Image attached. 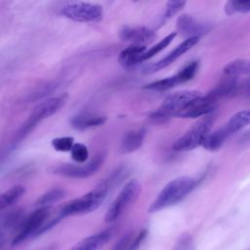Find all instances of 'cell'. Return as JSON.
Here are the masks:
<instances>
[{
    "label": "cell",
    "instance_id": "cell-1",
    "mask_svg": "<svg viewBox=\"0 0 250 250\" xmlns=\"http://www.w3.org/2000/svg\"><path fill=\"white\" fill-rule=\"evenodd\" d=\"M198 184L199 181L191 177H180L170 181L152 201L148 207V212L155 213L178 204L186 198Z\"/></svg>",
    "mask_w": 250,
    "mask_h": 250
},
{
    "label": "cell",
    "instance_id": "cell-2",
    "mask_svg": "<svg viewBox=\"0 0 250 250\" xmlns=\"http://www.w3.org/2000/svg\"><path fill=\"white\" fill-rule=\"evenodd\" d=\"M108 188L100 184L94 189L65 203L59 212V217L64 218L73 215H83L97 210L106 198Z\"/></svg>",
    "mask_w": 250,
    "mask_h": 250
},
{
    "label": "cell",
    "instance_id": "cell-3",
    "mask_svg": "<svg viewBox=\"0 0 250 250\" xmlns=\"http://www.w3.org/2000/svg\"><path fill=\"white\" fill-rule=\"evenodd\" d=\"M203 94L196 90H184L169 95L161 104L156 111L151 114L155 121H165L169 117H178V115L188 108L195 100Z\"/></svg>",
    "mask_w": 250,
    "mask_h": 250
},
{
    "label": "cell",
    "instance_id": "cell-4",
    "mask_svg": "<svg viewBox=\"0 0 250 250\" xmlns=\"http://www.w3.org/2000/svg\"><path fill=\"white\" fill-rule=\"evenodd\" d=\"M65 102L66 95H61L46 99L45 101L39 103L33 108L28 118L18 132L17 139L21 140L23 137H25L38 124V122L55 114L65 104Z\"/></svg>",
    "mask_w": 250,
    "mask_h": 250
},
{
    "label": "cell",
    "instance_id": "cell-5",
    "mask_svg": "<svg viewBox=\"0 0 250 250\" xmlns=\"http://www.w3.org/2000/svg\"><path fill=\"white\" fill-rule=\"evenodd\" d=\"M141 188L142 187L138 180L133 179L128 181L108 207L104 221L106 223H112L117 220L123 212L136 201L141 192Z\"/></svg>",
    "mask_w": 250,
    "mask_h": 250
},
{
    "label": "cell",
    "instance_id": "cell-6",
    "mask_svg": "<svg viewBox=\"0 0 250 250\" xmlns=\"http://www.w3.org/2000/svg\"><path fill=\"white\" fill-rule=\"evenodd\" d=\"M212 124L213 119L211 117H205L197 121L188 131L175 141L172 148L175 151H188L202 146L210 133Z\"/></svg>",
    "mask_w": 250,
    "mask_h": 250
},
{
    "label": "cell",
    "instance_id": "cell-7",
    "mask_svg": "<svg viewBox=\"0 0 250 250\" xmlns=\"http://www.w3.org/2000/svg\"><path fill=\"white\" fill-rule=\"evenodd\" d=\"M63 17L79 22L99 21L104 15L103 7L99 4L88 2H66L61 9Z\"/></svg>",
    "mask_w": 250,
    "mask_h": 250
},
{
    "label": "cell",
    "instance_id": "cell-8",
    "mask_svg": "<svg viewBox=\"0 0 250 250\" xmlns=\"http://www.w3.org/2000/svg\"><path fill=\"white\" fill-rule=\"evenodd\" d=\"M50 215V207H39L26 217L20 226L18 233L12 241V245H18L28 237L45 231L46 221Z\"/></svg>",
    "mask_w": 250,
    "mask_h": 250
},
{
    "label": "cell",
    "instance_id": "cell-9",
    "mask_svg": "<svg viewBox=\"0 0 250 250\" xmlns=\"http://www.w3.org/2000/svg\"><path fill=\"white\" fill-rule=\"evenodd\" d=\"M104 155L100 153L97 154L87 163L72 164V163H62L51 168L53 174L70 178V179H85L94 175L102 166L104 162Z\"/></svg>",
    "mask_w": 250,
    "mask_h": 250
},
{
    "label": "cell",
    "instance_id": "cell-10",
    "mask_svg": "<svg viewBox=\"0 0 250 250\" xmlns=\"http://www.w3.org/2000/svg\"><path fill=\"white\" fill-rule=\"evenodd\" d=\"M198 41H199V37L187 38L185 41H183L180 45H178L173 51L168 53L161 60H159L156 62H152V63H149V64L146 65L143 68L144 73H146V74L154 73V72H156V71H158L162 68L167 67L168 65L173 63L177 59H179L181 56H183L185 53L189 51L193 46H195Z\"/></svg>",
    "mask_w": 250,
    "mask_h": 250
},
{
    "label": "cell",
    "instance_id": "cell-11",
    "mask_svg": "<svg viewBox=\"0 0 250 250\" xmlns=\"http://www.w3.org/2000/svg\"><path fill=\"white\" fill-rule=\"evenodd\" d=\"M217 98L209 93L207 95H202L200 98L195 100L188 108L182 111L178 117L182 118H195L204 115H208L216 108Z\"/></svg>",
    "mask_w": 250,
    "mask_h": 250
},
{
    "label": "cell",
    "instance_id": "cell-12",
    "mask_svg": "<svg viewBox=\"0 0 250 250\" xmlns=\"http://www.w3.org/2000/svg\"><path fill=\"white\" fill-rule=\"evenodd\" d=\"M119 37L122 41L131 42L132 45L146 47V44L154 40L155 33L145 26H124L119 32Z\"/></svg>",
    "mask_w": 250,
    "mask_h": 250
},
{
    "label": "cell",
    "instance_id": "cell-13",
    "mask_svg": "<svg viewBox=\"0 0 250 250\" xmlns=\"http://www.w3.org/2000/svg\"><path fill=\"white\" fill-rule=\"evenodd\" d=\"M177 29L182 35L190 38L199 37L208 30V26L189 15H181L177 20Z\"/></svg>",
    "mask_w": 250,
    "mask_h": 250
},
{
    "label": "cell",
    "instance_id": "cell-14",
    "mask_svg": "<svg viewBox=\"0 0 250 250\" xmlns=\"http://www.w3.org/2000/svg\"><path fill=\"white\" fill-rule=\"evenodd\" d=\"M112 235L111 229H104L90 236L83 238L75 243L68 250H99L110 239Z\"/></svg>",
    "mask_w": 250,
    "mask_h": 250
},
{
    "label": "cell",
    "instance_id": "cell-15",
    "mask_svg": "<svg viewBox=\"0 0 250 250\" xmlns=\"http://www.w3.org/2000/svg\"><path fill=\"white\" fill-rule=\"evenodd\" d=\"M105 121L106 117L104 115L90 111H81L72 116L70 124L76 130H86L93 127L101 126Z\"/></svg>",
    "mask_w": 250,
    "mask_h": 250
},
{
    "label": "cell",
    "instance_id": "cell-16",
    "mask_svg": "<svg viewBox=\"0 0 250 250\" xmlns=\"http://www.w3.org/2000/svg\"><path fill=\"white\" fill-rule=\"evenodd\" d=\"M146 132V131L144 127L128 131L122 138L120 151L122 153H131L138 150L144 144Z\"/></svg>",
    "mask_w": 250,
    "mask_h": 250
},
{
    "label": "cell",
    "instance_id": "cell-17",
    "mask_svg": "<svg viewBox=\"0 0 250 250\" xmlns=\"http://www.w3.org/2000/svg\"><path fill=\"white\" fill-rule=\"evenodd\" d=\"M147 235V229H142L138 231H130L123 235L111 250H137Z\"/></svg>",
    "mask_w": 250,
    "mask_h": 250
},
{
    "label": "cell",
    "instance_id": "cell-18",
    "mask_svg": "<svg viewBox=\"0 0 250 250\" xmlns=\"http://www.w3.org/2000/svg\"><path fill=\"white\" fill-rule=\"evenodd\" d=\"M146 51V46L130 45L129 47L125 48L120 52L118 61L123 66H133L139 62H142V57Z\"/></svg>",
    "mask_w": 250,
    "mask_h": 250
},
{
    "label": "cell",
    "instance_id": "cell-19",
    "mask_svg": "<svg viewBox=\"0 0 250 250\" xmlns=\"http://www.w3.org/2000/svg\"><path fill=\"white\" fill-rule=\"evenodd\" d=\"M250 125V109H243L234 113L227 122L225 129L230 136L231 134Z\"/></svg>",
    "mask_w": 250,
    "mask_h": 250
},
{
    "label": "cell",
    "instance_id": "cell-20",
    "mask_svg": "<svg viewBox=\"0 0 250 250\" xmlns=\"http://www.w3.org/2000/svg\"><path fill=\"white\" fill-rule=\"evenodd\" d=\"M229 137V135L225 129V127L220 128L214 132L209 133V135L204 140L202 146L211 151L218 150L224 145V143Z\"/></svg>",
    "mask_w": 250,
    "mask_h": 250
},
{
    "label": "cell",
    "instance_id": "cell-21",
    "mask_svg": "<svg viewBox=\"0 0 250 250\" xmlns=\"http://www.w3.org/2000/svg\"><path fill=\"white\" fill-rule=\"evenodd\" d=\"M25 188L23 186H14L0 196V209H5L7 207L15 204L19 199L24 194Z\"/></svg>",
    "mask_w": 250,
    "mask_h": 250
},
{
    "label": "cell",
    "instance_id": "cell-22",
    "mask_svg": "<svg viewBox=\"0 0 250 250\" xmlns=\"http://www.w3.org/2000/svg\"><path fill=\"white\" fill-rule=\"evenodd\" d=\"M65 196V190L62 188H52L43 193L37 200L36 205L39 207H49L51 204L61 200Z\"/></svg>",
    "mask_w": 250,
    "mask_h": 250
},
{
    "label": "cell",
    "instance_id": "cell-23",
    "mask_svg": "<svg viewBox=\"0 0 250 250\" xmlns=\"http://www.w3.org/2000/svg\"><path fill=\"white\" fill-rule=\"evenodd\" d=\"M179 84H181V83L175 74V75H172V76H169L166 78H162V79L150 82V83L145 85L144 88L147 89V90L161 92V91H166V90L172 89L173 87H175Z\"/></svg>",
    "mask_w": 250,
    "mask_h": 250
},
{
    "label": "cell",
    "instance_id": "cell-24",
    "mask_svg": "<svg viewBox=\"0 0 250 250\" xmlns=\"http://www.w3.org/2000/svg\"><path fill=\"white\" fill-rule=\"evenodd\" d=\"M246 65H247V60H243V59L234 60L229 62L224 67L223 72L226 77L237 78V76L246 73Z\"/></svg>",
    "mask_w": 250,
    "mask_h": 250
},
{
    "label": "cell",
    "instance_id": "cell-25",
    "mask_svg": "<svg viewBox=\"0 0 250 250\" xmlns=\"http://www.w3.org/2000/svg\"><path fill=\"white\" fill-rule=\"evenodd\" d=\"M176 35H177V32H172V33L168 34L167 36H165L163 39H161L157 44L153 45L148 50H146L142 57V62L149 60L150 58L154 57L156 54H158L159 52L164 50L173 41V39L176 37Z\"/></svg>",
    "mask_w": 250,
    "mask_h": 250
},
{
    "label": "cell",
    "instance_id": "cell-26",
    "mask_svg": "<svg viewBox=\"0 0 250 250\" xmlns=\"http://www.w3.org/2000/svg\"><path fill=\"white\" fill-rule=\"evenodd\" d=\"M198 66H199L198 62L192 61L188 64L184 66L178 73H176V76L178 77L180 83L183 84V83H186V82L191 80L195 76Z\"/></svg>",
    "mask_w": 250,
    "mask_h": 250
},
{
    "label": "cell",
    "instance_id": "cell-27",
    "mask_svg": "<svg viewBox=\"0 0 250 250\" xmlns=\"http://www.w3.org/2000/svg\"><path fill=\"white\" fill-rule=\"evenodd\" d=\"M225 11L228 15L235 13H249L250 0H232L229 1L225 6Z\"/></svg>",
    "mask_w": 250,
    "mask_h": 250
},
{
    "label": "cell",
    "instance_id": "cell-28",
    "mask_svg": "<svg viewBox=\"0 0 250 250\" xmlns=\"http://www.w3.org/2000/svg\"><path fill=\"white\" fill-rule=\"evenodd\" d=\"M70 154L73 161H75L77 164H83L86 163L89 158V149L84 144L76 143L74 144Z\"/></svg>",
    "mask_w": 250,
    "mask_h": 250
},
{
    "label": "cell",
    "instance_id": "cell-29",
    "mask_svg": "<svg viewBox=\"0 0 250 250\" xmlns=\"http://www.w3.org/2000/svg\"><path fill=\"white\" fill-rule=\"evenodd\" d=\"M51 144L55 150L66 152V151H71L75 143L72 137L65 136V137H58L53 139Z\"/></svg>",
    "mask_w": 250,
    "mask_h": 250
},
{
    "label": "cell",
    "instance_id": "cell-30",
    "mask_svg": "<svg viewBox=\"0 0 250 250\" xmlns=\"http://www.w3.org/2000/svg\"><path fill=\"white\" fill-rule=\"evenodd\" d=\"M23 212L21 210H13L2 219V226L5 228H13L18 223L21 225L23 222Z\"/></svg>",
    "mask_w": 250,
    "mask_h": 250
},
{
    "label": "cell",
    "instance_id": "cell-31",
    "mask_svg": "<svg viewBox=\"0 0 250 250\" xmlns=\"http://www.w3.org/2000/svg\"><path fill=\"white\" fill-rule=\"evenodd\" d=\"M173 250H195L192 237L187 232L183 233L176 241Z\"/></svg>",
    "mask_w": 250,
    "mask_h": 250
},
{
    "label": "cell",
    "instance_id": "cell-32",
    "mask_svg": "<svg viewBox=\"0 0 250 250\" xmlns=\"http://www.w3.org/2000/svg\"><path fill=\"white\" fill-rule=\"evenodd\" d=\"M186 2L185 1H168L166 3V10L164 14L165 19H170L177 15L179 12L183 10L185 7Z\"/></svg>",
    "mask_w": 250,
    "mask_h": 250
},
{
    "label": "cell",
    "instance_id": "cell-33",
    "mask_svg": "<svg viewBox=\"0 0 250 250\" xmlns=\"http://www.w3.org/2000/svg\"><path fill=\"white\" fill-rule=\"evenodd\" d=\"M240 139L242 142H250V130L244 132Z\"/></svg>",
    "mask_w": 250,
    "mask_h": 250
},
{
    "label": "cell",
    "instance_id": "cell-34",
    "mask_svg": "<svg viewBox=\"0 0 250 250\" xmlns=\"http://www.w3.org/2000/svg\"><path fill=\"white\" fill-rule=\"evenodd\" d=\"M248 250H250V248H249V249H248Z\"/></svg>",
    "mask_w": 250,
    "mask_h": 250
}]
</instances>
